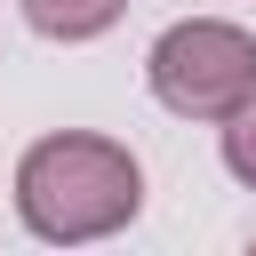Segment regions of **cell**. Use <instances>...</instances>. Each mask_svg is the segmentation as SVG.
Wrapping results in <instances>:
<instances>
[{
  "mask_svg": "<svg viewBox=\"0 0 256 256\" xmlns=\"http://www.w3.org/2000/svg\"><path fill=\"white\" fill-rule=\"evenodd\" d=\"M136 208H144V168L120 136L56 128V136L24 144V160H16V216L48 248L112 240L136 224Z\"/></svg>",
  "mask_w": 256,
  "mask_h": 256,
  "instance_id": "cell-1",
  "label": "cell"
},
{
  "mask_svg": "<svg viewBox=\"0 0 256 256\" xmlns=\"http://www.w3.org/2000/svg\"><path fill=\"white\" fill-rule=\"evenodd\" d=\"M144 88L176 120H232L256 96V32L232 16H176L144 48Z\"/></svg>",
  "mask_w": 256,
  "mask_h": 256,
  "instance_id": "cell-2",
  "label": "cell"
},
{
  "mask_svg": "<svg viewBox=\"0 0 256 256\" xmlns=\"http://www.w3.org/2000/svg\"><path fill=\"white\" fill-rule=\"evenodd\" d=\"M128 16V0H24V24L40 40H96Z\"/></svg>",
  "mask_w": 256,
  "mask_h": 256,
  "instance_id": "cell-3",
  "label": "cell"
},
{
  "mask_svg": "<svg viewBox=\"0 0 256 256\" xmlns=\"http://www.w3.org/2000/svg\"><path fill=\"white\" fill-rule=\"evenodd\" d=\"M216 128H224V168H232V176L256 192V96H248L232 120H216Z\"/></svg>",
  "mask_w": 256,
  "mask_h": 256,
  "instance_id": "cell-4",
  "label": "cell"
}]
</instances>
